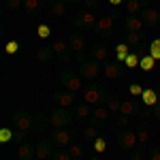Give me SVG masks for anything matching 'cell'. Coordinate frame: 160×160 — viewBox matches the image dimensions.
Instances as JSON below:
<instances>
[{
  "label": "cell",
  "instance_id": "obj_2",
  "mask_svg": "<svg viewBox=\"0 0 160 160\" xmlns=\"http://www.w3.org/2000/svg\"><path fill=\"white\" fill-rule=\"evenodd\" d=\"M49 115V126L51 130H56V128H68L71 124H73L75 115L71 109H64V107H56V109L47 113Z\"/></svg>",
  "mask_w": 160,
  "mask_h": 160
},
{
  "label": "cell",
  "instance_id": "obj_14",
  "mask_svg": "<svg viewBox=\"0 0 160 160\" xmlns=\"http://www.w3.org/2000/svg\"><path fill=\"white\" fill-rule=\"evenodd\" d=\"M102 75H105L109 81H115V79H120L124 75V68L118 60L115 62H105V64H102Z\"/></svg>",
  "mask_w": 160,
  "mask_h": 160
},
{
  "label": "cell",
  "instance_id": "obj_49",
  "mask_svg": "<svg viewBox=\"0 0 160 160\" xmlns=\"http://www.w3.org/2000/svg\"><path fill=\"white\" fill-rule=\"evenodd\" d=\"M107 2H109L111 7H122V4L126 2V0H107Z\"/></svg>",
  "mask_w": 160,
  "mask_h": 160
},
{
  "label": "cell",
  "instance_id": "obj_48",
  "mask_svg": "<svg viewBox=\"0 0 160 160\" xmlns=\"http://www.w3.org/2000/svg\"><path fill=\"white\" fill-rule=\"evenodd\" d=\"M152 118H154L156 122H160V100L156 102V107H154V111H152Z\"/></svg>",
  "mask_w": 160,
  "mask_h": 160
},
{
  "label": "cell",
  "instance_id": "obj_3",
  "mask_svg": "<svg viewBox=\"0 0 160 160\" xmlns=\"http://www.w3.org/2000/svg\"><path fill=\"white\" fill-rule=\"evenodd\" d=\"M77 73L81 75L83 81H96L98 75L102 73V64H98V62L92 60V58H88V60L77 64Z\"/></svg>",
  "mask_w": 160,
  "mask_h": 160
},
{
  "label": "cell",
  "instance_id": "obj_31",
  "mask_svg": "<svg viewBox=\"0 0 160 160\" xmlns=\"http://www.w3.org/2000/svg\"><path fill=\"white\" fill-rule=\"evenodd\" d=\"M130 51H132V49H130L126 43H120V45L115 47V60L120 62V64H124V60L128 58V53H130Z\"/></svg>",
  "mask_w": 160,
  "mask_h": 160
},
{
  "label": "cell",
  "instance_id": "obj_28",
  "mask_svg": "<svg viewBox=\"0 0 160 160\" xmlns=\"http://www.w3.org/2000/svg\"><path fill=\"white\" fill-rule=\"evenodd\" d=\"M37 58H38V62H49L51 58H56L53 51H51V47H49V43H47V45H41L37 49Z\"/></svg>",
  "mask_w": 160,
  "mask_h": 160
},
{
  "label": "cell",
  "instance_id": "obj_9",
  "mask_svg": "<svg viewBox=\"0 0 160 160\" xmlns=\"http://www.w3.org/2000/svg\"><path fill=\"white\" fill-rule=\"evenodd\" d=\"M51 100H53V105H56V107L73 109V105L77 102V94H73V92H68V90L60 88V90H56V92L51 94Z\"/></svg>",
  "mask_w": 160,
  "mask_h": 160
},
{
  "label": "cell",
  "instance_id": "obj_43",
  "mask_svg": "<svg viewBox=\"0 0 160 160\" xmlns=\"http://www.w3.org/2000/svg\"><path fill=\"white\" fill-rule=\"evenodd\" d=\"M9 141H13V130L11 128H0V143H9Z\"/></svg>",
  "mask_w": 160,
  "mask_h": 160
},
{
  "label": "cell",
  "instance_id": "obj_27",
  "mask_svg": "<svg viewBox=\"0 0 160 160\" xmlns=\"http://www.w3.org/2000/svg\"><path fill=\"white\" fill-rule=\"evenodd\" d=\"M66 2L64 0H56V2H49V13L53 15V17H62L64 13H66Z\"/></svg>",
  "mask_w": 160,
  "mask_h": 160
},
{
  "label": "cell",
  "instance_id": "obj_24",
  "mask_svg": "<svg viewBox=\"0 0 160 160\" xmlns=\"http://www.w3.org/2000/svg\"><path fill=\"white\" fill-rule=\"evenodd\" d=\"M122 7L124 13H128V15H141V11L145 9V2L143 0H126Z\"/></svg>",
  "mask_w": 160,
  "mask_h": 160
},
{
  "label": "cell",
  "instance_id": "obj_17",
  "mask_svg": "<svg viewBox=\"0 0 160 160\" xmlns=\"http://www.w3.org/2000/svg\"><path fill=\"white\" fill-rule=\"evenodd\" d=\"M71 111H73L75 120H88V118H92V111H94V107L81 100V102H75Z\"/></svg>",
  "mask_w": 160,
  "mask_h": 160
},
{
  "label": "cell",
  "instance_id": "obj_15",
  "mask_svg": "<svg viewBox=\"0 0 160 160\" xmlns=\"http://www.w3.org/2000/svg\"><path fill=\"white\" fill-rule=\"evenodd\" d=\"M141 19L145 22V26H149V28H156V26L160 24V13L156 11L154 7L145 4V9L141 11Z\"/></svg>",
  "mask_w": 160,
  "mask_h": 160
},
{
  "label": "cell",
  "instance_id": "obj_4",
  "mask_svg": "<svg viewBox=\"0 0 160 160\" xmlns=\"http://www.w3.org/2000/svg\"><path fill=\"white\" fill-rule=\"evenodd\" d=\"M60 81H62V88L73 92V94H79L83 90V81H81V75L77 71H62L60 73Z\"/></svg>",
  "mask_w": 160,
  "mask_h": 160
},
{
  "label": "cell",
  "instance_id": "obj_29",
  "mask_svg": "<svg viewBox=\"0 0 160 160\" xmlns=\"http://www.w3.org/2000/svg\"><path fill=\"white\" fill-rule=\"evenodd\" d=\"M96 137H98V126H94V124H90V126H86V128L81 130V139L88 141V143H92Z\"/></svg>",
  "mask_w": 160,
  "mask_h": 160
},
{
  "label": "cell",
  "instance_id": "obj_30",
  "mask_svg": "<svg viewBox=\"0 0 160 160\" xmlns=\"http://www.w3.org/2000/svg\"><path fill=\"white\" fill-rule=\"evenodd\" d=\"M139 62H141V51L132 49L130 53H128V58L124 60V66H128V68H137V66H139Z\"/></svg>",
  "mask_w": 160,
  "mask_h": 160
},
{
  "label": "cell",
  "instance_id": "obj_16",
  "mask_svg": "<svg viewBox=\"0 0 160 160\" xmlns=\"http://www.w3.org/2000/svg\"><path fill=\"white\" fill-rule=\"evenodd\" d=\"M124 26H126V32H145V22L141 19V15H126L124 19Z\"/></svg>",
  "mask_w": 160,
  "mask_h": 160
},
{
  "label": "cell",
  "instance_id": "obj_23",
  "mask_svg": "<svg viewBox=\"0 0 160 160\" xmlns=\"http://www.w3.org/2000/svg\"><path fill=\"white\" fill-rule=\"evenodd\" d=\"M109 115H111V111L105 107V105H98V107H94V111H92V124L94 126H98V124H105L107 120H109Z\"/></svg>",
  "mask_w": 160,
  "mask_h": 160
},
{
  "label": "cell",
  "instance_id": "obj_5",
  "mask_svg": "<svg viewBox=\"0 0 160 160\" xmlns=\"http://www.w3.org/2000/svg\"><path fill=\"white\" fill-rule=\"evenodd\" d=\"M113 30H115V13H102V15H98L94 32L100 38H109L113 34Z\"/></svg>",
  "mask_w": 160,
  "mask_h": 160
},
{
  "label": "cell",
  "instance_id": "obj_42",
  "mask_svg": "<svg viewBox=\"0 0 160 160\" xmlns=\"http://www.w3.org/2000/svg\"><path fill=\"white\" fill-rule=\"evenodd\" d=\"M143 90H145V88L141 86L139 81H135V83H130V86H128V92H130V96H132V98H135V96H141V94H143Z\"/></svg>",
  "mask_w": 160,
  "mask_h": 160
},
{
  "label": "cell",
  "instance_id": "obj_21",
  "mask_svg": "<svg viewBox=\"0 0 160 160\" xmlns=\"http://www.w3.org/2000/svg\"><path fill=\"white\" fill-rule=\"evenodd\" d=\"M158 100H160L158 90H154V88H145V90H143V94H141V102H143L145 107H149V109H154Z\"/></svg>",
  "mask_w": 160,
  "mask_h": 160
},
{
  "label": "cell",
  "instance_id": "obj_53",
  "mask_svg": "<svg viewBox=\"0 0 160 160\" xmlns=\"http://www.w3.org/2000/svg\"><path fill=\"white\" fill-rule=\"evenodd\" d=\"M73 160H81V158H73Z\"/></svg>",
  "mask_w": 160,
  "mask_h": 160
},
{
  "label": "cell",
  "instance_id": "obj_39",
  "mask_svg": "<svg viewBox=\"0 0 160 160\" xmlns=\"http://www.w3.org/2000/svg\"><path fill=\"white\" fill-rule=\"evenodd\" d=\"M143 158H145V148H141V145H137L135 149L128 152V160H143Z\"/></svg>",
  "mask_w": 160,
  "mask_h": 160
},
{
  "label": "cell",
  "instance_id": "obj_26",
  "mask_svg": "<svg viewBox=\"0 0 160 160\" xmlns=\"http://www.w3.org/2000/svg\"><path fill=\"white\" fill-rule=\"evenodd\" d=\"M105 107L111 111V113H120V107H122V98L118 94H109V98L105 100Z\"/></svg>",
  "mask_w": 160,
  "mask_h": 160
},
{
  "label": "cell",
  "instance_id": "obj_47",
  "mask_svg": "<svg viewBox=\"0 0 160 160\" xmlns=\"http://www.w3.org/2000/svg\"><path fill=\"white\" fill-rule=\"evenodd\" d=\"M149 160H160V145L149 149Z\"/></svg>",
  "mask_w": 160,
  "mask_h": 160
},
{
  "label": "cell",
  "instance_id": "obj_51",
  "mask_svg": "<svg viewBox=\"0 0 160 160\" xmlns=\"http://www.w3.org/2000/svg\"><path fill=\"white\" fill-rule=\"evenodd\" d=\"M98 156H100V154H94V156H90V158H88V160H100Z\"/></svg>",
  "mask_w": 160,
  "mask_h": 160
},
{
  "label": "cell",
  "instance_id": "obj_10",
  "mask_svg": "<svg viewBox=\"0 0 160 160\" xmlns=\"http://www.w3.org/2000/svg\"><path fill=\"white\" fill-rule=\"evenodd\" d=\"M56 145L51 139H38L37 143V160H53V154H56Z\"/></svg>",
  "mask_w": 160,
  "mask_h": 160
},
{
  "label": "cell",
  "instance_id": "obj_44",
  "mask_svg": "<svg viewBox=\"0 0 160 160\" xmlns=\"http://www.w3.org/2000/svg\"><path fill=\"white\" fill-rule=\"evenodd\" d=\"M38 38H43V41H45V38H49L51 37V28L47 24H38Z\"/></svg>",
  "mask_w": 160,
  "mask_h": 160
},
{
  "label": "cell",
  "instance_id": "obj_20",
  "mask_svg": "<svg viewBox=\"0 0 160 160\" xmlns=\"http://www.w3.org/2000/svg\"><path fill=\"white\" fill-rule=\"evenodd\" d=\"M145 41V32H124V43L130 49H139Z\"/></svg>",
  "mask_w": 160,
  "mask_h": 160
},
{
  "label": "cell",
  "instance_id": "obj_6",
  "mask_svg": "<svg viewBox=\"0 0 160 160\" xmlns=\"http://www.w3.org/2000/svg\"><path fill=\"white\" fill-rule=\"evenodd\" d=\"M68 45H71V49H73L75 58H77V64L83 62V60H88V58H86L88 41H86V37H83L81 32H71V37H68Z\"/></svg>",
  "mask_w": 160,
  "mask_h": 160
},
{
  "label": "cell",
  "instance_id": "obj_32",
  "mask_svg": "<svg viewBox=\"0 0 160 160\" xmlns=\"http://www.w3.org/2000/svg\"><path fill=\"white\" fill-rule=\"evenodd\" d=\"M156 66V60L149 56V53H145V56H141V62H139V68L141 71H145V73H149L152 68Z\"/></svg>",
  "mask_w": 160,
  "mask_h": 160
},
{
  "label": "cell",
  "instance_id": "obj_38",
  "mask_svg": "<svg viewBox=\"0 0 160 160\" xmlns=\"http://www.w3.org/2000/svg\"><path fill=\"white\" fill-rule=\"evenodd\" d=\"M149 56L156 62L160 60V38H154V41L149 43Z\"/></svg>",
  "mask_w": 160,
  "mask_h": 160
},
{
  "label": "cell",
  "instance_id": "obj_1",
  "mask_svg": "<svg viewBox=\"0 0 160 160\" xmlns=\"http://www.w3.org/2000/svg\"><path fill=\"white\" fill-rule=\"evenodd\" d=\"M109 98V92L105 88L96 83V81H88L83 90H81V100L92 105V107H98V105H105V100Z\"/></svg>",
  "mask_w": 160,
  "mask_h": 160
},
{
  "label": "cell",
  "instance_id": "obj_19",
  "mask_svg": "<svg viewBox=\"0 0 160 160\" xmlns=\"http://www.w3.org/2000/svg\"><path fill=\"white\" fill-rule=\"evenodd\" d=\"M90 58L92 60H96L98 64H105V62H109V47H105V45H94V47H90Z\"/></svg>",
  "mask_w": 160,
  "mask_h": 160
},
{
  "label": "cell",
  "instance_id": "obj_8",
  "mask_svg": "<svg viewBox=\"0 0 160 160\" xmlns=\"http://www.w3.org/2000/svg\"><path fill=\"white\" fill-rule=\"evenodd\" d=\"M96 22H98V17L94 11H81L73 17V26L77 30H94Z\"/></svg>",
  "mask_w": 160,
  "mask_h": 160
},
{
  "label": "cell",
  "instance_id": "obj_33",
  "mask_svg": "<svg viewBox=\"0 0 160 160\" xmlns=\"http://www.w3.org/2000/svg\"><path fill=\"white\" fill-rule=\"evenodd\" d=\"M92 148H94L96 154H105V152H107V139H105L102 135H98L94 141H92Z\"/></svg>",
  "mask_w": 160,
  "mask_h": 160
},
{
  "label": "cell",
  "instance_id": "obj_46",
  "mask_svg": "<svg viewBox=\"0 0 160 160\" xmlns=\"http://www.w3.org/2000/svg\"><path fill=\"white\" fill-rule=\"evenodd\" d=\"M83 7H86V11H94L100 7V0H83Z\"/></svg>",
  "mask_w": 160,
  "mask_h": 160
},
{
  "label": "cell",
  "instance_id": "obj_41",
  "mask_svg": "<svg viewBox=\"0 0 160 160\" xmlns=\"http://www.w3.org/2000/svg\"><path fill=\"white\" fill-rule=\"evenodd\" d=\"M53 160H73V156L68 154V149H66V148H58V149H56V154H53Z\"/></svg>",
  "mask_w": 160,
  "mask_h": 160
},
{
  "label": "cell",
  "instance_id": "obj_34",
  "mask_svg": "<svg viewBox=\"0 0 160 160\" xmlns=\"http://www.w3.org/2000/svg\"><path fill=\"white\" fill-rule=\"evenodd\" d=\"M115 126H118L120 130L130 128V118H128V115H122V113H115Z\"/></svg>",
  "mask_w": 160,
  "mask_h": 160
},
{
  "label": "cell",
  "instance_id": "obj_50",
  "mask_svg": "<svg viewBox=\"0 0 160 160\" xmlns=\"http://www.w3.org/2000/svg\"><path fill=\"white\" fill-rule=\"evenodd\" d=\"M66 4H71V7H75V4H79V2H83V0H64Z\"/></svg>",
  "mask_w": 160,
  "mask_h": 160
},
{
  "label": "cell",
  "instance_id": "obj_7",
  "mask_svg": "<svg viewBox=\"0 0 160 160\" xmlns=\"http://www.w3.org/2000/svg\"><path fill=\"white\" fill-rule=\"evenodd\" d=\"M49 47H51V51H53V56H56L58 60H62V62H68V60L75 58L73 49H71V45H68V41H64V38H53V41L49 43Z\"/></svg>",
  "mask_w": 160,
  "mask_h": 160
},
{
  "label": "cell",
  "instance_id": "obj_25",
  "mask_svg": "<svg viewBox=\"0 0 160 160\" xmlns=\"http://www.w3.org/2000/svg\"><path fill=\"white\" fill-rule=\"evenodd\" d=\"M24 11L30 15H38L43 11V0H24Z\"/></svg>",
  "mask_w": 160,
  "mask_h": 160
},
{
  "label": "cell",
  "instance_id": "obj_22",
  "mask_svg": "<svg viewBox=\"0 0 160 160\" xmlns=\"http://www.w3.org/2000/svg\"><path fill=\"white\" fill-rule=\"evenodd\" d=\"M17 156H19V160L37 158V145H32L30 141H26V143H22V145H17Z\"/></svg>",
  "mask_w": 160,
  "mask_h": 160
},
{
  "label": "cell",
  "instance_id": "obj_37",
  "mask_svg": "<svg viewBox=\"0 0 160 160\" xmlns=\"http://www.w3.org/2000/svg\"><path fill=\"white\" fill-rule=\"evenodd\" d=\"M4 9L17 13L19 9H24V0H4Z\"/></svg>",
  "mask_w": 160,
  "mask_h": 160
},
{
  "label": "cell",
  "instance_id": "obj_36",
  "mask_svg": "<svg viewBox=\"0 0 160 160\" xmlns=\"http://www.w3.org/2000/svg\"><path fill=\"white\" fill-rule=\"evenodd\" d=\"M137 139H139V145H141V148H145V145L149 143V130L141 126V128L137 130Z\"/></svg>",
  "mask_w": 160,
  "mask_h": 160
},
{
  "label": "cell",
  "instance_id": "obj_35",
  "mask_svg": "<svg viewBox=\"0 0 160 160\" xmlns=\"http://www.w3.org/2000/svg\"><path fill=\"white\" fill-rule=\"evenodd\" d=\"M68 154H71V156H73V158H81V156H83V143H71V145H68Z\"/></svg>",
  "mask_w": 160,
  "mask_h": 160
},
{
  "label": "cell",
  "instance_id": "obj_13",
  "mask_svg": "<svg viewBox=\"0 0 160 160\" xmlns=\"http://www.w3.org/2000/svg\"><path fill=\"white\" fill-rule=\"evenodd\" d=\"M118 145L126 152H130V149H135L139 145V139H137V132L135 130H130V128H126L122 130L120 135H118Z\"/></svg>",
  "mask_w": 160,
  "mask_h": 160
},
{
  "label": "cell",
  "instance_id": "obj_40",
  "mask_svg": "<svg viewBox=\"0 0 160 160\" xmlns=\"http://www.w3.org/2000/svg\"><path fill=\"white\" fill-rule=\"evenodd\" d=\"M26 141H28V130H17V128H15V132H13V143H15V145H22Z\"/></svg>",
  "mask_w": 160,
  "mask_h": 160
},
{
  "label": "cell",
  "instance_id": "obj_12",
  "mask_svg": "<svg viewBox=\"0 0 160 160\" xmlns=\"http://www.w3.org/2000/svg\"><path fill=\"white\" fill-rule=\"evenodd\" d=\"M11 122L17 130H30L34 126V115H30L26 111H15L11 115Z\"/></svg>",
  "mask_w": 160,
  "mask_h": 160
},
{
  "label": "cell",
  "instance_id": "obj_18",
  "mask_svg": "<svg viewBox=\"0 0 160 160\" xmlns=\"http://www.w3.org/2000/svg\"><path fill=\"white\" fill-rule=\"evenodd\" d=\"M141 109H143V107H139L135 98H122V107H120V113H122V115L132 118V115H139Z\"/></svg>",
  "mask_w": 160,
  "mask_h": 160
},
{
  "label": "cell",
  "instance_id": "obj_11",
  "mask_svg": "<svg viewBox=\"0 0 160 160\" xmlns=\"http://www.w3.org/2000/svg\"><path fill=\"white\" fill-rule=\"evenodd\" d=\"M49 139L53 141L56 148H68L73 143V132L68 128H56V130H51Z\"/></svg>",
  "mask_w": 160,
  "mask_h": 160
},
{
  "label": "cell",
  "instance_id": "obj_45",
  "mask_svg": "<svg viewBox=\"0 0 160 160\" xmlns=\"http://www.w3.org/2000/svg\"><path fill=\"white\" fill-rule=\"evenodd\" d=\"M4 51H7V56H15V53L19 51V43H17V41H9L7 47H4Z\"/></svg>",
  "mask_w": 160,
  "mask_h": 160
},
{
  "label": "cell",
  "instance_id": "obj_52",
  "mask_svg": "<svg viewBox=\"0 0 160 160\" xmlns=\"http://www.w3.org/2000/svg\"><path fill=\"white\" fill-rule=\"evenodd\" d=\"M47 2H56V0H47Z\"/></svg>",
  "mask_w": 160,
  "mask_h": 160
}]
</instances>
